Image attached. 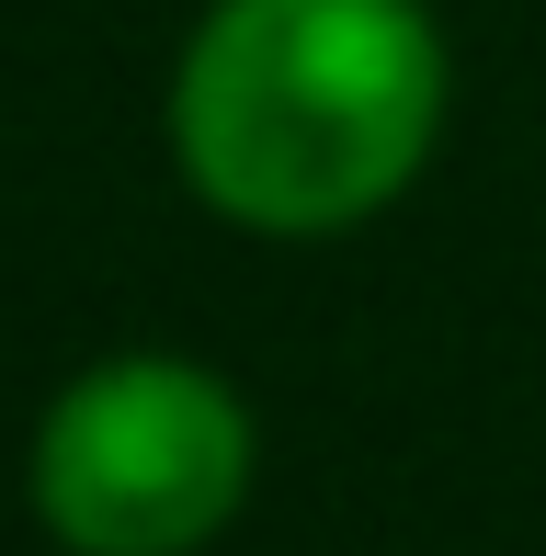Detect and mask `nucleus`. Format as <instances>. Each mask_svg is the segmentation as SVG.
I'll list each match as a JSON object with an SVG mask.
<instances>
[{"mask_svg": "<svg viewBox=\"0 0 546 556\" xmlns=\"http://www.w3.org/2000/svg\"><path fill=\"white\" fill-rule=\"evenodd\" d=\"M444 125V35L421 0H216L171 80L194 193L273 239H331L410 193Z\"/></svg>", "mask_w": 546, "mask_h": 556, "instance_id": "obj_1", "label": "nucleus"}, {"mask_svg": "<svg viewBox=\"0 0 546 556\" xmlns=\"http://www.w3.org/2000/svg\"><path fill=\"white\" fill-rule=\"evenodd\" d=\"M251 489V409L206 364L126 352L35 432V511L80 556H183Z\"/></svg>", "mask_w": 546, "mask_h": 556, "instance_id": "obj_2", "label": "nucleus"}]
</instances>
